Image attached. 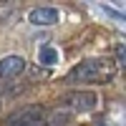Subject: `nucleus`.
I'll return each mask as SVG.
<instances>
[{
    "label": "nucleus",
    "instance_id": "4",
    "mask_svg": "<svg viewBox=\"0 0 126 126\" xmlns=\"http://www.w3.org/2000/svg\"><path fill=\"white\" fill-rule=\"evenodd\" d=\"M28 20H30V25H35V28H50V25H56L61 20V10L50 8V5H40V8H33L28 13Z\"/></svg>",
    "mask_w": 126,
    "mask_h": 126
},
{
    "label": "nucleus",
    "instance_id": "6",
    "mask_svg": "<svg viewBox=\"0 0 126 126\" xmlns=\"http://www.w3.org/2000/svg\"><path fill=\"white\" fill-rule=\"evenodd\" d=\"M71 119H73L71 111H66V109H56V111H48L46 126H66V124H71Z\"/></svg>",
    "mask_w": 126,
    "mask_h": 126
},
{
    "label": "nucleus",
    "instance_id": "5",
    "mask_svg": "<svg viewBox=\"0 0 126 126\" xmlns=\"http://www.w3.org/2000/svg\"><path fill=\"white\" fill-rule=\"evenodd\" d=\"M25 58L23 56H3L0 58V78H15V76H20V73L25 71Z\"/></svg>",
    "mask_w": 126,
    "mask_h": 126
},
{
    "label": "nucleus",
    "instance_id": "1",
    "mask_svg": "<svg viewBox=\"0 0 126 126\" xmlns=\"http://www.w3.org/2000/svg\"><path fill=\"white\" fill-rule=\"evenodd\" d=\"M113 76V68L109 66V61L103 58H86L78 66H73L68 73V81H81V83H98V81H109Z\"/></svg>",
    "mask_w": 126,
    "mask_h": 126
},
{
    "label": "nucleus",
    "instance_id": "8",
    "mask_svg": "<svg viewBox=\"0 0 126 126\" xmlns=\"http://www.w3.org/2000/svg\"><path fill=\"white\" fill-rule=\"evenodd\" d=\"M116 58H119V66L124 68V66H126V58H124V43L116 46Z\"/></svg>",
    "mask_w": 126,
    "mask_h": 126
},
{
    "label": "nucleus",
    "instance_id": "2",
    "mask_svg": "<svg viewBox=\"0 0 126 126\" xmlns=\"http://www.w3.org/2000/svg\"><path fill=\"white\" fill-rule=\"evenodd\" d=\"M61 106L71 113H88L98 106V96L93 91H68L61 96Z\"/></svg>",
    "mask_w": 126,
    "mask_h": 126
},
{
    "label": "nucleus",
    "instance_id": "3",
    "mask_svg": "<svg viewBox=\"0 0 126 126\" xmlns=\"http://www.w3.org/2000/svg\"><path fill=\"white\" fill-rule=\"evenodd\" d=\"M46 116L48 111L43 106H25V109H18L13 116H8L5 126H46Z\"/></svg>",
    "mask_w": 126,
    "mask_h": 126
},
{
    "label": "nucleus",
    "instance_id": "7",
    "mask_svg": "<svg viewBox=\"0 0 126 126\" xmlns=\"http://www.w3.org/2000/svg\"><path fill=\"white\" fill-rule=\"evenodd\" d=\"M38 63H40V66H56V63H58V50L53 46H40Z\"/></svg>",
    "mask_w": 126,
    "mask_h": 126
}]
</instances>
